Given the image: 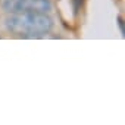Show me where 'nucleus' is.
Wrapping results in <instances>:
<instances>
[{
	"label": "nucleus",
	"mask_w": 125,
	"mask_h": 125,
	"mask_svg": "<svg viewBox=\"0 0 125 125\" xmlns=\"http://www.w3.org/2000/svg\"><path fill=\"white\" fill-rule=\"evenodd\" d=\"M8 31L25 38L46 37L52 28L53 21L47 13H9L5 21Z\"/></svg>",
	"instance_id": "1"
},
{
	"label": "nucleus",
	"mask_w": 125,
	"mask_h": 125,
	"mask_svg": "<svg viewBox=\"0 0 125 125\" xmlns=\"http://www.w3.org/2000/svg\"><path fill=\"white\" fill-rule=\"evenodd\" d=\"M3 9L8 13H49L50 0H5Z\"/></svg>",
	"instance_id": "2"
},
{
	"label": "nucleus",
	"mask_w": 125,
	"mask_h": 125,
	"mask_svg": "<svg viewBox=\"0 0 125 125\" xmlns=\"http://www.w3.org/2000/svg\"><path fill=\"white\" fill-rule=\"evenodd\" d=\"M118 25H119V31H121V34L124 35V21H122V18H118Z\"/></svg>",
	"instance_id": "3"
},
{
	"label": "nucleus",
	"mask_w": 125,
	"mask_h": 125,
	"mask_svg": "<svg viewBox=\"0 0 125 125\" xmlns=\"http://www.w3.org/2000/svg\"><path fill=\"white\" fill-rule=\"evenodd\" d=\"M74 2H75V12H78L80 6L83 5V0H74Z\"/></svg>",
	"instance_id": "4"
}]
</instances>
